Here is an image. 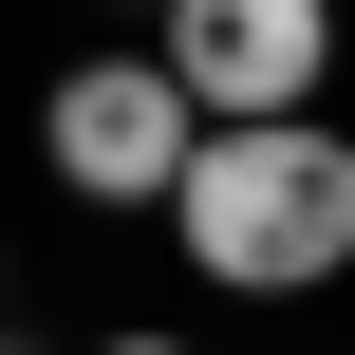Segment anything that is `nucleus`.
<instances>
[{"label":"nucleus","instance_id":"f257e3e1","mask_svg":"<svg viewBox=\"0 0 355 355\" xmlns=\"http://www.w3.org/2000/svg\"><path fill=\"white\" fill-rule=\"evenodd\" d=\"M168 243L225 300H318L355 262V131H318V112H206V150L168 187Z\"/></svg>","mask_w":355,"mask_h":355},{"label":"nucleus","instance_id":"f03ea898","mask_svg":"<svg viewBox=\"0 0 355 355\" xmlns=\"http://www.w3.org/2000/svg\"><path fill=\"white\" fill-rule=\"evenodd\" d=\"M37 150H56V187H75V206H168V187H187V150H206V94H187L168 56H75V75H56V112H37Z\"/></svg>","mask_w":355,"mask_h":355},{"label":"nucleus","instance_id":"7ed1b4c3","mask_svg":"<svg viewBox=\"0 0 355 355\" xmlns=\"http://www.w3.org/2000/svg\"><path fill=\"white\" fill-rule=\"evenodd\" d=\"M168 37V75L206 94V112H318V75H337V0H150Z\"/></svg>","mask_w":355,"mask_h":355},{"label":"nucleus","instance_id":"20e7f679","mask_svg":"<svg viewBox=\"0 0 355 355\" xmlns=\"http://www.w3.org/2000/svg\"><path fill=\"white\" fill-rule=\"evenodd\" d=\"M94 355H187V337H94Z\"/></svg>","mask_w":355,"mask_h":355},{"label":"nucleus","instance_id":"39448f33","mask_svg":"<svg viewBox=\"0 0 355 355\" xmlns=\"http://www.w3.org/2000/svg\"><path fill=\"white\" fill-rule=\"evenodd\" d=\"M0 355H19V337H0Z\"/></svg>","mask_w":355,"mask_h":355}]
</instances>
